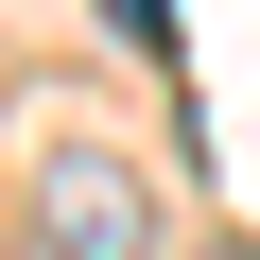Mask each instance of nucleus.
Returning <instances> with one entry per match:
<instances>
[{
	"label": "nucleus",
	"mask_w": 260,
	"mask_h": 260,
	"mask_svg": "<svg viewBox=\"0 0 260 260\" xmlns=\"http://www.w3.org/2000/svg\"><path fill=\"white\" fill-rule=\"evenodd\" d=\"M35 260H156V191L121 174L104 139H52V174H35Z\"/></svg>",
	"instance_id": "1"
}]
</instances>
